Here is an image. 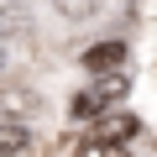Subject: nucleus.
<instances>
[{
	"label": "nucleus",
	"mask_w": 157,
	"mask_h": 157,
	"mask_svg": "<svg viewBox=\"0 0 157 157\" xmlns=\"http://www.w3.org/2000/svg\"><path fill=\"white\" fill-rule=\"evenodd\" d=\"M73 157H126V141H94L89 136V147H78Z\"/></svg>",
	"instance_id": "nucleus-7"
},
{
	"label": "nucleus",
	"mask_w": 157,
	"mask_h": 157,
	"mask_svg": "<svg viewBox=\"0 0 157 157\" xmlns=\"http://www.w3.org/2000/svg\"><path fill=\"white\" fill-rule=\"evenodd\" d=\"M26 32H32V16H26L21 6L0 11V42H6V37H26Z\"/></svg>",
	"instance_id": "nucleus-5"
},
{
	"label": "nucleus",
	"mask_w": 157,
	"mask_h": 157,
	"mask_svg": "<svg viewBox=\"0 0 157 157\" xmlns=\"http://www.w3.org/2000/svg\"><path fill=\"white\" fill-rule=\"evenodd\" d=\"M16 152H26V126L0 121V157H16Z\"/></svg>",
	"instance_id": "nucleus-4"
},
{
	"label": "nucleus",
	"mask_w": 157,
	"mask_h": 157,
	"mask_svg": "<svg viewBox=\"0 0 157 157\" xmlns=\"http://www.w3.org/2000/svg\"><path fill=\"white\" fill-rule=\"evenodd\" d=\"M0 73H11V52H6V42H0Z\"/></svg>",
	"instance_id": "nucleus-8"
},
{
	"label": "nucleus",
	"mask_w": 157,
	"mask_h": 157,
	"mask_svg": "<svg viewBox=\"0 0 157 157\" xmlns=\"http://www.w3.org/2000/svg\"><path fill=\"white\" fill-rule=\"evenodd\" d=\"M110 68H126V42H100L84 52V73H110Z\"/></svg>",
	"instance_id": "nucleus-3"
},
{
	"label": "nucleus",
	"mask_w": 157,
	"mask_h": 157,
	"mask_svg": "<svg viewBox=\"0 0 157 157\" xmlns=\"http://www.w3.org/2000/svg\"><path fill=\"white\" fill-rule=\"evenodd\" d=\"M52 11H58V16H68V21H84V16H94V11H100V0H52Z\"/></svg>",
	"instance_id": "nucleus-6"
},
{
	"label": "nucleus",
	"mask_w": 157,
	"mask_h": 157,
	"mask_svg": "<svg viewBox=\"0 0 157 157\" xmlns=\"http://www.w3.org/2000/svg\"><path fill=\"white\" fill-rule=\"evenodd\" d=\"M126 89H131V73H126V68L89 73V89L73 100V121H94V115H105L110 105H121V100H126Z\"/></svg>",
	"instance_id": "nucleus-1"
},
{
	"label": "nucleus",
	"mask_w": 157,
	"mask_h": 157,
	"mask_svg": "<svg viewBox=\"0 0 157 157\" xmlns=\"http://www.w3.org/2000/svg\"><path fill=\"white\" fill-rule=\"evenodd\" d=\"M94 141H126V136H136V115H126V110H105V115H94V131H89Z\"/></svg>",
	"instance_id": "nucleus-2"
}]
</instances>
